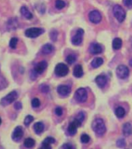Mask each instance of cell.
<instances>
[{
    "label": "cell",
    "mask_w": 132,
    "mask_h": 149,
    "mask_svg": "<svg viewBox=\"0 0 132 149\" xmlns=\"http://www.w3.org/2000/svg\"><path fill=\"white\" fill-rule=\"evenodd\" d=\"M55 114L56 115H57V116H61V115H62V113H63V110H62V109H61V107H57V108H56L55 109Z\"/></svg>",
    "instance_id": "74e56055"
},
{
    "label": "cell",
    "mask_w": 132,
    "mask_h": 149,
    "mask_svg": "<svg viewBox=\"0 0 132 149\" xmlns=\"http://www.w3.org/2000/svg\"><path fill=\"white\" fill-rule=\"evenodd\" d=\"M55 6L58 9H61L65 6V2L63 0H56Z\"/></svg>",
    "instance_id": "f1b7e54d"
},
{
    "label": "cell",
    "mask_w": 132,
    "mask_h": 149,
    "mask_svg": "<svg viewBox=\"0 0 132 149\" xmlns=\"http://www.w3.org/2000/svg\"><path fill=\"white\" fill-rule=\"evenodd\" d=\"M103 58H95L94 60H93L92 63H91V65H92V67L94 68H97L100 66L103 65Z\"/></svg>",
    "instance_id": "603a6c76"
},
{
    "label": "cell",
    "mask_w": 132,
    "mask_h": 149,
    "mask_svg": "<svg viewBox=\"0 0 132 149\" xmlns=\"http://www.w3.org/2000/svg\"><path fill=\"white\" fill-rule=\"evenodd\" d=\"M124 3L128 8H132V0H124Z\"/></svg>",
    "instance_id": "f35d334b"
},
{
    "label": "cell",
    "mask_w": 132,
    "mask_h": 149,
    "mask_svg": "<svg viewBox=\"0 0 132 149\" xmlns=\"http://www.w3.org/2000/svg\"><path fill=\"white\" fill-rule=\"evenodd\" d=\"M34 121V116H30V115H28L25 117V120H24V124L26 126H29L30 123H32Z\"/></svg>",
    "instance_id": "4dcf8cb0"
},
{
    "label": "cell",
    "mask_w": 132,
    "mask_h": 149,
    "mask_svg": "<svg viewBox=\"0 0 132 149\" xmlns=\"http://www.w3.org/2000/svg\"><path fill=\"white\" fill-rule=\"evenodd\" d=\"M129 64H130V65L132 67V59H131L130 61H129Z\"/></svg>",
    "instance_id": "b9f144b4"
},
{
    "label": "cell",
    "mask_w": 132,
    "mask_h": 149,
    "mask_svg": "<svg viewBox=\"0 0 132 149\" xmlns=\"http://www.w3.org/2000/svg\"><path fill=\"white\" fill-rule=\"evenodd\" d=\"M89 51L93 54H99L102 53L103 47L100 44L93 43L89 47Z\"/></svg>",
    "instance_id": "7c38bea8"
},
{
    "label": "cell",
    "mask_w": 132,
    "mask_h": 149,
    "mask_svg": "<svg viewBox=\"0 0 132 149\" xmlns=\"http://www.w3.org/2000/svg\"><path fill=\"white\" fill-rule=\"evenodd\" d=\"M113 13H114V16L116 17V19L118 20V22L122 23L126 17V13L124 9L119 5H115L113 9Z\"/></svg>",
    "instance_id": "3957f363"
},
{
    "label": "cell",
    "mask_w": 132,
    "mask_h": 149,
    "mask_svg": "<svg viewBox=\"0 0 132 149\" xmlns=\"http://www.w3.org/2000/svg\"><path fill=\"white\" fill-rule=\"evenodd\" d=\"M14 108L18 110V109H20L22 108V103L20 102H16L15 104H14Z\"/></svg>",
    "instance_id": "ab89813d"
},
{
    "label": "cell",
    "mask_w": 132,
    "mask_h": 149,
    "mask_svg": "<svg viewBox=\"0 0 132 149\" xmlns=\"http://www.w3.org/2000/svg\"><path fill=\"white\" fill-rule=\"evenodd\" d=\"M55 142V140L54 138L51 137H46L44 141H43L42 143V148H44V149H51V144H54Z\"/></svg>",
    "instance_id": "9a60e30c"
},
{
    "label": "cell",
    "mask_w": 132,
    "mask_h": 149,
    "mask_svg": "<svg viewBox=\"0 0 132 149\" xmlns=\"http://www.w3.org/2000/svg\"><path fill=\"white\" fill-rule=\"evenodd\" d=\"M89 19L92 23H99L102 19V16H101V14L99 11L93 10V11H91L89 14Z\"/></svg>",
    "instance_id": "9c48e42d"
},
{
    "label": "cell",
    "mask_w": 132,
    "mask_h": 149,
    "mask_svg": "<svg viewBox=\"0 0 132 149\" xmlns=\"http://www.w3.org/2000/svg\"><path fill=\"white\" fill-rule=\"evenodd\" d=\"M75 99L78 102H84L87 100V92L85 88H80L75 93Z\"/></svg>",
    "instance_id": "8992f818"
},
{
    "label": "cell",
    "mask_w": 132,
    "mask_h": 149,
    "mask_svg": "<svg viewBox=\"0 0 132 149\" xmlns=\"http://www.w3.org/2000/svg\"><path fill=\"white\" fill-rule=\"evenodd\" d=\"M23 136V130L21 127H16L14 130L13 134H12V138L14 141H20L21 138Z\"/></svg>",
    "instance_id": "8fae6325"
},
{
    "label": "cell",
    "mask_w": 132,
    "mask_h": 149,
    "mask_svg": "<svg viewBox=\"0 0 132 149\" xmlns=\"http://www.w3.org/2000/svg\"><path fill=\"white\" fill-rule=\"evenodd\" d=\"M93 129L99 136L104 134L106 132V126L102 119L97 118L93 122Z\"/></svg>",
    "instance_id": "6da1fadb"
},
{
    "label": "cell",
    "mask_w": 132,
    "mask_h": 149,
    "mask_svg": "<svg viewBox=\"0 0 132 149\" xmlns=\"http://www.w3.org/2000/svg\"><path fill=\"white\" fill-rule=\"evenodd\" d=\"M75 61H76V56L75 55V54H69V55H68V57L66 58V61H67V63H68L69 65L73 64Z\"/></svg>",
    "instance_id": "4316f807"
},
{
    "label": "cell",
    "mask_w": 132,
    "mask_h": 149,
    "mask_svg": "<svg viewBox=\"0 0 132 149\" xmlns=\"http://www.w3.org/2000/svg\"><path fill=\"white\" fill-rule=\"evenodd\" d=\"M40 89L42 93H47L50 90V88H49V86L47 85H45V84H43L41 86H40Z\"/></svg>",
    "instance_id": "1f68e13d"
},
{
    "label": "cell",
    "mask_w": 132,
    "mask_h": 149,
    "mask_svg": "<svg viewBox=\"0 0 132 149\" xmlns=\"http://www.w3.org/2000/svg\"><path fill=\"white\" fill-rule=\"evenodd\" d=\"M50 37H51V40L53 41H56L57 40V38H58V32L56 30H53L51 31V33H50Z\"/></svg>",
    "instance_id": "e575fe53"
},
{
    "label": "cell",
    "mask_w": 132,
    "mask_h": 149,
    "mask_svg": "<svg viewBox=\"0 0 132 149\" xmlns=\"http://www.w3.org/2000/svg\"><path fill=\"white\" fill-rule=\"evenodd\" d=\"M117 145L118 147H122L125 146V140L124 139V138H121V139L117 140Z\"/></svg>",
    "instance_id": "8d00e7d4"
},
{
    "label": "cell",
    "mask_w": 132,
    "mask_h": 149,
    "mask_svg": "<svg viewBox=\"0 0 132 149\" xmlns=\"http://www.w3.org/2000/svg\"><path fill=\"white\" fill-rule=\"evenodd\" d=\"M20 13L21 14H22V15H23L26 19H31L33 18L32 13L28 10V9L26 6L21 7Z\"/></svg>",
    "instance_id": "d6986e66"
},
{
    "label": "cell",
    "mask_w": 132,
    "mask_h": 149,
    "mask_svg": "<svg viewBox=\"0 0 132 149\" xmlns=\"http://www.w3.org/2000/svg\"><path fill=\"white\" fill-rule=\"evenodd\" d=\"M55 74L58 75V76L60 77H64L65 75H67L68 73V68L66 65L63 64V63H59L58 65H56L55 67Z\"/></svg>",
    "instance_id": "5b68a950"
},
{
    "label": "cell",
    "mask_w": 132,
    "mask_h": 149,
    "mask_svg": "<svg viewBox=\"0 0 132 149\" xmlns=\"http://www.w3.org/2000/svg\"><path fill=\"white\" fill-rule=\"evenodd\" d=\"M7 27L9 30H14L17 28V20H16V19L11 18L9 19V20L8 21L7 23Z\"/></svg>",
    "instance_id": "44dd1931"
},
{
    "label": "cell",
    "mask_w": 132,
    "mask_h": 149,
    "mask_svg": "<svg viewBox=\"0 0 132 149\" xmlns=\"http://www.w3.org/2000/svg\"><path fill=\"white\" fill-rule=\"evenodd\" d=\"M123 134L125 136H129L132 134V126L130 123H126L124 124Z\"/></svg>",
    "instance_id": "ffe728a7"
},
{
    "label": "cell",
    "mask_w": 132,
    "mask_h": 149,
    "mask_svg": "<svg viewBox=\"0 0 132 149\" xmlns=\"http://www.w3.org/2000/svg\"><path fill=\"white\" fill-rule=\"evenodd\" d=\"M61 148H68V149H69V148H73V147L71 146L70 144H63L62 146L61 147Z\"/></svg>",
    "instance_id": "60d3db41"
},
{
    "label": "cell",
    "mask_w": 132,
    "mask_h": 149,
    "mask_svg": "<svg viewBox=\"0 0 132 149\" xmlns=\"http://www.w3.org/2000/svg\"><path fill=\"white\" fill-rule=\"evenodd\" d=\"M34 129L35 133L37 134H41L44 129V123H41V122H37V123H35L34 126Z\"/></svg>",
    "instance_id": "7402d4cb"
},
{
    "label": "cell",
    "mask_w": 132,
    "mask_h": 149,
    "mask_svg": "<svg viewBox=\"0 0 132 149\" xmlns=\"http://www.w3.org/2000/svg\"><path fill=\"white\" fill-rule=\"evenodd\" d=\"M84 34V30L82 29H79L77 30L76 34L72 38V43L74 45H80L82 41V36Z\"/></svg>",
    "instance_id": "30bf717a"
},
{
    "label": "cell",
    "mask_w": 132,
    "mask_h": 149,
    "mask_svg": "<svg viewBox=\"0 0 132 149\" xmlns=\"http://www.w3.org/2000/svg\"><path fill=\"white\" fill-rule=\"evenodd\" d=\"M107 77L104 75H99L96 78V82L100 88H103L107 84Z\"/></svg>",
    "instance_id": "2e32d148"
},
{
    "label": "cell",
    "mask_w": 132,
    "mask_h": 149,
    "mask_svg": "<svg viewBox=\"0 0 132 149\" xmlns=\"http://www.w3.org/2000/svg\"><path fill=\"white\" fill-rule=\"evenodd\" d=\"M81 124L82 122H80L78 119H75L74 120L70 123L68 127V134L72 135V136L75 134L77 132V129L81 126Z\"/></svg>",
    "instance_id": "52a82bcc"
},
{
    "label": "cell",
    "mask_w": 132,
    "mask_h": 149,
    "mask_svg": "<svg viewBox=\"0 0 132 149\" xmlns=\"http://www.w3.org/2000/svg\"><path fill=\"white\" fill-rule=\"evenodd\" d=\"M7 86V82L3 77L0 76V89L5 88Z\"/></svg>",
    "instance_id": "836d02e7"
},
{
    "label": "cell",
    "mask_w": 132,
    "mask_h": 149,
    "mask_svg": "<svg viewBox=\"0 0 132 149\" xmlns=\"http://www.w3.org/2000/svg\"><path fill=\"white\" fill-rule=\"evenodd\" d=\"M1 123H2V120H1V118H0V125H1Z\"/></svg>",
    "instance_id": "7bdbcfd3"
},
{
    "label": "cell",
    "mask_w": 132,
    "mask_h": 149,
    "mask_svg": "<svg viewBox=\"0 0 132 149\" xmlns=\"http://www.w3.org/2000/svg\"><path fill=\"white\" fill-rule=\"evenodd\" d=\"M17 43H18V38L16 37H13L10 41H9V47L13 49H15L16 47V45H17Z\"/></svg>",
    "instance_id": "83f0119b"
},
{
    "label": "cell",
    "mask_w": 132,
    "mask_h": 149,
    "mask_svg": "<svg viewBox=\"0 0 132 149\" xmlns=\"http://www.w3.org/2000/svg\"><path fill=\"white\" fill-rule=\"evenodd\" d=\"M47 63L45 61H42L41 62L37 63V65H35L34 67V71L37 72V74H41L44 72V71L47 68Z\"/></svg>",
    "instance_id": "4fadbf2b"
},
{
    "label": "cell",
    "mask_w": 132,
    "mask_h": 149,
    "mask_svg": "<svg viewBox=\"0 0 132 149\" xmlns=\"http://www.w3.org/2000/svg\"><path fill=\"white\" fill-rule=\"evenodd\" d=\"M54 50V47L52 44H44V46L42 47V53L44 54H49L53 52V51Z\"/></svg>",
    "instance_id": "e0dca14e"
},
{
    "label": "cell",
    "mask_w": 132,
    "mask_h": 149,
    "mask_svg": "<svg viewBox=\"0 0 132 149\" xmlns=\"http://www.w3.org/2000/svg\"><path fill=\"white\" fill-rule=\"evenodd\" d=\"M44 33V30L41 28L32 27L29 28L25 31L26 37H30V38H35V37H39Z\"/></svg>",
    "instance_id": "277c9868"
},
{
    "label": "cell",
    "mask_w": 132,
    "mask_h": 149,
    "mask_svg": "<svg viewBox=\"0 0 132 149\" xmlns=\"http://www.w3.org/2000/svg\"><path fill=\"white\" fill-rule=\"evenodd\" d=\"M34 144L35 141L33 138H30V137H28L24 141V145L27 148H32V147L34 146Z\"/></svg>",
    "instance_id": "484cf974"
},
{
    "label": "cell",
    "mask_w": 132,
    "mask_h": 149,
    "mask_svg": "<svg viewBox=\"0 0 132 149\" xmlns=\"http://www.w3.org/2000/svg\"><path fill=\"white\" fill-rule=\"evenodd\" d=\"M115 114L118 118H123L124 115H125V110H124L123 107H119L115 110Z\"/></svg>",
    "instance_id": "d4e9b609"
},
{
    "label": "cell",
    "mask_w": 132,
    "mask_h": 149,
    "mask_svg": "<svg viewBox=\"0 0 132 149\" xmlns=\"http://www.w3.org/2000/svg\"><path fill=\"white\" fill-rule=\"evenodd\" d=\"M117 74L120 79H126L129 75V69L125 65H119L118 67L117 68Z\"/></svg>",
    "instance_id": "ba28073f"
},
{
    "label": "cell",
    "mask_w": 132,
    "mask_h": 149,
    "mask_svg": "<svg viewBox=\"0 0 132 149\" xmlns=\"http://www.w3.org/2000/svg\"><path fill=\"white\" fill-rule=\"evenodd\" d=\"M31 105H32V107H34V108H37V107H39L40 105H41V102H40L39 99H37V98L33 99L32 101H31Z\"/></svg>",
    "instance_id": "f546056e"
},
{
    "label": "cell",
    "mask_w": 132,
    "mask_h": 149,
    "mask_svg": "<svg viewBox=\"0 0 132 149\" xmlns=\"http://www.w3.org/2000/svg\"><path fill=\"white\" fill-rule=\"evenodd\" d=\"M17 98H18V93H17V92L16 91H12L11 93H9L4 98H2V100H1L0 103L3 107H6V106H8V105H9L13 102H14L15 100H17Z\"/></svg>",
    "instance_id": "7a4b0ae2"
},
{
    "label": "cell",
    "mask_w": 132,
    "mask_h": 149,
    "mask_svg": "<svg viewBox=\"0 0 132 149\" xmlns=\"http://www.w3.org/2000/svg\"><path fill=\"white\" fill-rule=\"evenodd\" d=\"M57 91H58V93L59 95L65 97V96H67V95L71 93V88H70L68 86L61 85V86H59L58 87Z\"/></svg>",
    "instance_id": "5bb4252c"
},
{
    "label": "cell",
    "mask_w": 132,
    "mask_h": 149,
    "mask_svg": "<svg viewBox=\"0 0 132 149\" xmlns=\"http://www.w3.org/2000/svg\"><path fill=\"white\" fill-rule=\"evenodd\" d=\"M80 140H81V141L82 142L83 144H86V143H88V142L89 141L90 137H89V136L87 134H82L81 136V138H80Z\"/></svg>",
    "instance_id": "d6a6232c"
},
{
    "label": "cell",
    "mask_w": 132,
    "mask_h": 149,
    "mask_svg": "<svg viewBox=\"0 0 132 149\" xmlns=\"http://www.w3.org/2000/svg\"><path fill=\"white\" fill-rule=\"evenodd\" d=\"M122 46V40L121 38L117 37L113 40V48L114 50H119Z\"/></svg>",
    "instance_id": "cb8c5ba5"
},
{
    "label": "cell",
    "mask_w": 132,
    "mask_h": 149,
    "mask_svg": "<svg viewBox=\"0 0 132 149\" xmlns=\"http://www.w3.org/2000/svg\"><path fill=\"white\" fill-rule=\"evenodd\" d=\"M86 118V115L83 112H80L79 114H78V116H77L76 119H78L80 122H83V120Z\"/></svg>",
    "instance_id": "d590c367"
},
{
    "label": "cell",
    "mask_w": 132,
    "mask_h": 149,
    "mask_svg": "<svg viewBox=\"0 0 132 149\" xmlns=\"http://www.w3.org/2000/svg\"><path fill=\"white\" fill-rule=\"evenodd\" d=\"M73 74L76 78H81L83 75V69H82V67L81 65H78L75 67L74 71H73Z\"/></svg>",
    "instance_id": "ac0fdd59"
}]
</instances>
